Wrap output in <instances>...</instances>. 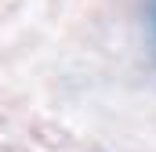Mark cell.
<instances>
[{"label":"cell","mask_w":156,"mask_h":152,"mask_svg":"<svg viewBox=\"0 0 156 152\" xmlns=\"http://www.w3.org/2000/svg\"><path fill=\"white\" fill-rule=\"evenodd\" d=\"M153 29H156V7H153Z\"/></svg>","instance_id":"obj_1"}]
</instances>
